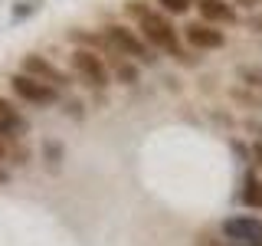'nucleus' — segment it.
<instances>
[{
  "label": "nucleus",
  "mask_w": 262,
  "mask_h": 246,
  "mask_svg": "<svg viewBox=\"0 0 262 246\" xmlns=\"http://www.w3.org/2000/svg\"><path fill=\"white\" fill-rule=\"evenodd\" d=\"M105 33V39L112 43V49L121 56V59H138V63H154V53H151V46L144 43L141 36H138L135 30H128V27H121V23H108V27L102 30Z\"/></svg>",
  "instance_id": "obj_2"
},
{
  "label": "nucleus",
  "mask_w": 262,
  "mask_h": 246,
  "mask_svg": "<svg viewBox=\"0 0 262 246\" xmlns=\"http://www.w3.org/2000/svg\"><path fill=\"white\" fill-rule=\"evenodd\" d=\"M193 7L200 10V20L210 23V27H216V23H236V20H239L236 7L226 4V0H193Z\"/></svg>",
  "instance_id": "obj_8"
},
{
  "label": "nucleus",
  "mask_w": 262,
  "mask_h": 246,
  "mask_svg": "<svg viewBox=\"0 0 262 246\" xmlns=\"http://www.w3.org/2000/svg\"><path fill=\"white\" fill-rule=\"evenodd\" d=\"M161 4V10L164 13H174V16H180V13H187L193 7V0H158Z\"/></svg>",
  "instance_id": "obj_13"
},
{
  "label": "nucleus",
  "mask_w": 262,
  "mask_h": 246,
  "mask_svg": "<svg viewBox=\"0 0 262 246\" xmlns=\"http://www.w3.org/2000/svg\"><path fill=\"white\" fill-rule=\"evenodd\" d=\"M252 27H262V16H259V20H252Z\"/></svg>",
  "instance_id": "obj_20"
},
{
  "label": "nucleus",
  "mask_w": 262,
  "mask_h": 246,
  "mask_svg": "<svg viewBox=\"0 0 262 246\" xmlns=\"http://www.w3.org/2000/svg\"><path fill=\"white\" fill-rule=\"evenodd\" d=\"M72 69H76V76L85 82L89 89H105L108 86V66H105L102 56H95L92 49H76L72 53Z\"/></svg>",
  "instance_id": "obj_4"
},
{
  "label": "nucleus",
  "mask_w": 262,
  "mask_h": 246,
  "mask_svg": "<svg viewBox=\"0 0 262 246\" xmlns=\"http://www.w3.org/2000/svg\"><path fill=\"white\" fill-rule=\"evenodd\" d=\"M220 233L233 246H262V220L249 217V213H243V217H226L223 223H220Z\"/></svg>",
  "instance_id": "obj_3"
},
{
  "label": "nucleus",
  "mask_w": 262,
  "mask_h": 246,
  "mask_svg": "<svg viewBox=\"0 0 262 246\" xmlns=\"http://www.w3.org/2000/svg\"><path fill=\"white\" fill-rule=\"evenodd\" d=\"M23 128H27V121L16 112V105L7 102V98H0V138L13 135V131H23Z\"/></svg>",
  "instance_id": "obj_9"
},
{
  "label": "nucleus",
  "mask_w": 262,
  "mask_h": 246,
  "mask_svg": "<svg viewBox=\"0 0 262 246\" xmlns=\"http://www.w3.org/2000/svg\"><path fill=\"white\" fill-rule=\"evenodd\" d=\"M184 39L193 49H220L226 43V33L210 23H190V27H184Z\"/></svg>",
  "instance_id": "obj_7"
},
{
  "label": "nucleus",
  "mask_w": 262,
  "mask_h": 246,
  "mask_svg": "<svg viewBox=\"0 0 262 246\" xmlns=\"http://www.w3.org/2000/svg\"><path fill=\"white\" fill-rule=\"evenodd\" d=\"M138 36L144 39L147 46H158V49H167L170 56H177V59H187L184 49L177 46V30L170 27V20L164 13H154L147 10L141 20H138Z\"/></svg>",
  "instance_id": "obj_1"
},
{
  "label": "nucleus",
  "mask_w": 262,
  "mask_h": 246,
  "mask_svg": "<svg viewBox=\"0 0 262 246\" xmlns=\"http://www.w3.org/2000/svg\"><path fill=\"white\" fill-rule=\"evenodd\" d=\"M223 246H233V243H223Z\"/></svg>",
  "instance_id": "obj_21"
},
{
  "label": "nucleus",
  "mask_w": 262,
  "mask_h": 246,
  "mask_svg": "<svg viewBox=\"0 0 262 246\" xmlns=\"http://www.w3.org/2000/svg\"><path fill=\"white\" fill-rule=\"evenodd\" d=\"M115 79L125 82V86H135V82H138V69L128 59H118V66H115Z\"/></svg>",
  "instance_id": "obj_11"
},
{
  "label": "nucleus",
  "mask_w": 262,
  "mask_h": 246,
  "mask_svg": "<svg viewBox=\"0 0 262 246\" xmlns=\"http://www.w3.org/2000/svg\"><path fill=\"white\" fill-rule=\"evenodd\" d=\"M7 154H10V148H7V141L0 138V158H7Z\"/></svg>",
  "instance_id": "obj_18"
},
{
  "label": "nucleus",
  "mask_w": 262,
  "mask_h": 246,
  "mask_svg": "<svg viewBox=\"0 0 262 246\" xmlns=\"http://www.w3.org/2000/svg\"><path fill=\"white\" fill-rule=\"evenodd\" d=\"M7 184H10V171L0 164V187H7Z\"/></svg>",
  "instance_id": "obj_16"
},
{
  "label": "nucleus",
  "mask_w": 262,
  "mask_h": 246,
  "mask_svg": "<svg viewBox=\"0 0 262 246\" xmlns=\"http://www.w3.org/2000/svg\"><path fill=\"white\" fill-rule=\"evenodd\" d=\"M252 158H256V164H259V168H262V141H259L256 148H252Z\"/></svg>",
  "instance_id": "obj_17"
},
{
  "label": "nucleus",
  "mask_w": 262,
  "mask_h": 246,
  "mask_svg": "<svg viewBox=\"0 0 262 246\" xmlns=\"http://www.w3.org/2000/svg\"><path fill=\"white\" fill-rule=\"evenodd\" d=\"M10 89L16 92V98H23V102H30V105H53V102H59V89L46 86V82H39L33 76H23V72L10 76Z\"/></svg>",
  "instance_id": "obj_5"
},
{
  "label": "nucleus",
  "mask_w": 262,
  "mask_h": 246,
  "mask_svg": "<svg viewBox=\"0 0 262 246\" xmlns=\"http://www.w3.org/2000/svg\"><path fill=\"white\" fill-rule=\"evenodd\" d=\"M239 200H243V207H252V210H262V180L252 174H246L243 180V191H239Z\"/></svg>",
  "instance_id": "obj_10"
},
{
  "label": "nucleus",
  "mask_w": 262,
  "mask_h": 246,
  "mask_svg": "<svg viewBox=\"0 0 262 246\" xmlns=\"http://www.w3.org/2000/svg\"><path fill=\"white\" fill-rule=\"evenodd\" d=\"M23 76H33V79L46 82V86H53V89L69 86V76H66L59 66H53L46 56H36V53H27V56H23Z\"/></svg>",
  "instance_id": "obj_6"
},
{
  "label": "nucleus",
  "mask_w": 262,
  "mask_h": 246,
  "mask_svg": "<svg viewBox=\"0 0 262 246\" xmlns=\"http://www.w3.org/2000/svg\"><path fill=\"white\" fill-rule=\"evenodd\" d=\"M36 0H20V4H16L13 7V10H10V16H13V20L16 23H20V20H27V16H33V13H36Z\"/></svg>",
  "instance_id": "obj_14"
},
{
  "label": "nucleus",
  "mask_w": 262,
  "mask_h": 246,
  "mask_svg": "<svg viewBox=\"0 0 262 246\" xmlns=\"http://www.w3.org/2000/svg\"><path fill=\"white\" fill-rule=\"evenodd\" d=\"M239 4H246V7H256V4H259V0H239Z\"/></svg>",
  "instance_id": "obj_19"
},
{
  "label": "nucleus",
  "mask_w": 262,
  "mask_h": 246,
  "mask_svg": "<svg viewBox=\"0 0 262 246\" xmlns=\"http://www.w3.org/2000/svg\"><path fill=\"white\" fill-rule=\"evenodd\" d=\"M43 154H46V161H49V168H59V161H62V145L59 141H43Z\"/></svg>",
  "instance_id": "obj_12"
},
{
  "label": "nucleus",
  "mask_w": 262,
  "mask_h": 246,
  "mask_svg": "<svg viewBox=\"0 0 262 246\" xmlns=\"http://www.w3.org/2000/svg\"><path fill=\"white\" fill-rule=\"evenodd\" d=\"M239 76L246 79V86H262V69H249V66H243Z\"/></svg>",
  "instance_id": "obj_15"
}]
</instances>
